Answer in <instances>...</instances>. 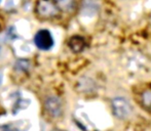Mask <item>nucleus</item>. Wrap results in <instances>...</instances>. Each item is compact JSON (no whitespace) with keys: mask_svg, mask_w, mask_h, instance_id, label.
Returning <instances> with one entry per match:
<instances>
[{"mask_svg":"<svg viewBox=\"0 0 151 131\" xmlns=\"http://www.w3.org/2000/svg\"><path fill=\"white\" fill-rule=\"evenodd\" d=\"M112 111L115 117L120 120H127L133 114V108L124 98H115L111 101Z\"/></svg>","mask_w":151,"mask_h":131,"instance_id":"1","label":"nucleus"},{"mask_svg":"<svg viewBox=\"0 0 151 131\" xmlns=\"http://www.w3.org/2000/svg\"><path fill=\"white\" fill-rule=\"evenodd\" d=\"M37 14L42 18H52L59 14V8L52 0H39L36 6Z\"/></svg>","mask_w":151,"mask_h":131,"instance_id":"2","label":"nucleus"},{"mask_svg":"<svg viewBox=\"0 0 151 131\" xmlns=\"http://www.w3.org/2000/svg\"><path fill=\"white\" fill-rule=\"evenodd\" d=\"M44 109L48 116L52 118H59L63 114V105L57 96H48L44 101Z\"/></svg>","mask_w":151,"mask_h":131,"instance_id":"3","label":"nucleus"},{"mask_svg":"<svg viewBox=\"0 0 151 131\" xmlns=\"http://www.w3.org/2000/svg\"><path fill=\"white\" fill-rule=\"evenodd\" d=\"M35 44L39 49L47 50L52 47L54 45V39L50 31L47 30H40L38 31L37 34L34 38Z\"/></svg>","mask_w":151,"mask_h":131,"instance_id":"4","label":"nucleus"},{"mask_svg":"<svg viewBox=\"0 0 151 131\" xmlns=\"http://www.w3.org/2000/svg\"><path fill=\"white\" fill-rule=\"evenodd\" d=\"M68 45L71 48L72 51L80 52L86 47V40H84V38L80 37V36H73L72 38H70Z\"/></svg>","mask_w":151,"mask_h":131,"instance_id":"5","label":"nucleus"},{"mask_svg":"<svg viewBox=\"0 0 151 131\" xmlns=\"http://www.w3.org/2000/svg\"><path fill=\"white\" fill-rule=\"evenodd\" d=\"M142 101L146 107H151V91L147 90V91L143 92L142 94Z\"/></svg>","mask_w":151,"mask_h":131,"instance_id":"6","label":"nucleus"},{"mask_svg":"<svg viewBox=\"0 0 151 131\" xmlns=\"http://www.w3.org/2000/svg\"><path fill=\"white\" fill-rule=\"evenodd\" d=\"M59 1H61V0H59Z\"/></svg>","mask_w":151,"mask_h":131,"instance_id":"7","label":"nucleus"},{"mask_svg":"<svg viewBox=\"0 0 151 131\" xmlns=\"http://www.w3.org/2000/svg\"><path fill=\"white\" fill-rule=\"evenodd\" d=\"M0 81H1V79H0Z\"/></svg>","mask_w":151,"mask_h":131,"instance_id":"8","label":"nucleus"}]
</instances>
